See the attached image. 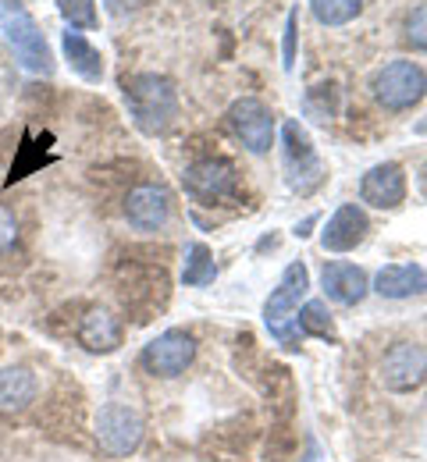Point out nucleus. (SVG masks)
Instances as JSON below:
<instances>
[{
  "label": "nucleus",
  "instance_id": "obj_1",
  "mask_svg": "<svg viewBox=\"0 0 427 462\" xmlns=\"http://www.w3.org/2000/svg\"><path fill=\"white\" fill-rule=\"evenodd\" d=\"M128 117L143 135H164L179 121V89L168 75L139 71L122 82Z\"/></svg>",
  "mask_w": 427,
  "mask_h": 462
},
{
  "label": "nucleus",
  "instance_id": "obj_2",
  "mask_svg": "<svg viewBox=\"0 0 427 462\" xmlns=\"http://www.w3.org/2000/svg\"><path fill=\"white\" fill-rule=\"evenodd\" d=\"M0 25H4V36H7L14 58L25 71H32V75H51L54 71V54L47 47V36L36 25V18L29 14L25 4L0 0Z\"/></svg>",
  "mask_w": 427,
  "mask_h": 462
},
{
  "label": "nucleus",
  "instance_id": "obj_3",
  "mask_svg": "<svg viewBox=\"0 0 427 462\" xmlns=\"http://www.w3.org/2000/svg\"><path fill=\"white\" fill-rule=\"evenodd\" d=\"M306 291H310L306 263H289L278 289L271 291L267 302H264V324L282 346H300L303 342V335L296 328V313H300V302L306 299Z\"/></svg>",
  "mask_w": 427,
  "mask_h": 462
},
{
  "label": "nucleus",
  "instance_id": "obj_4",
  "mask_svg": "<svg viewBox=\"0 0 427 462\" xmlns=\"http://www.w3.org/2000/svg\"><path fill=\"white\" fill-rule=\"evenodd\" d=\"M182 189L200 207H228L243 192V174L225 157H207V161H196L185 168Z\"/></svg>",
  "mask_w": 427,
  "mask_h": 462
},
{
  "label": "nucleus",
  "instance_id": "obj_5",
  "mask_svg": "<svg viewBox=\"0 0 427 462\" xmlns=\"http://www.w3.org/2000/svg\"><path fill=\"white\" fill-rule=\"evenodd\" d=\"M370 93L385 111H410L427 97V71L413 60H388L374 71Z\"/></svg>",
  "mask_w": 427,
  "mask_h": 462
},
{
  "label": "nucleus",
  "instance_id": "obj_6",
  "mask_svg": "<svg viewBox=\"0 0 427 462\" xmlns=\"http://www.w3.org/2000/svg\"><path fill=\"white\" fill-rule=\"evenodd\" d=\"M228 128H232V135L243 143L249 153H267L271 146H274V115H271V107L264 104V100H256V97H239L232 107H228Z\"/></svg>",
  "mask_w": 427,
  "mask_h": 462
},
{
  "label": "nucleus",
  "instance_id": "obj_7",
  "mask_svg": "<svg viewBox=\"0 0 427 462\" xmlns=\"http://www.w3.org/2000/svg\"><path fill=\"white\" fill-rule=\"evenodd\" d=\"M282 143H285V171H289V185L296 192H313L324 181V164L306 135V128L292 117L282 125Z\"/></svg>",
  "mask_w": 427,
  "mask_h": 462
},
{
  "label": "nucleus",
  "instance_id": "obj_8",
  "mask_svg": "<svg viewBox=\"0 0 427 462\" xmlns=\"http://www.w3.org/2000/svg\"><path fill=\"white\" fill-rule=\"evenodd\" d=\"M192 359H196V338L189 331H179V328L157 335L139 356L143 370L153 377H179L192 366Z\"/></svg>",
  "mask_w": 427,
  "mask_h": 462
},
{
  "label": "nucleus",
  "instance_id": "obj_9",
  "mask_svg": "<svg viewBox=\"0 0 427 462\" xmlns=\"http://www.w3.org/2000/svg\"><path fill=\"white\" fill-rule=\"evenodd\" d=\"M97 441L111 456H132L143 441V416L122 402H107L97 416Z\"/></svg>",
  "mask_w": 427,
  "mask_h": 462
},
{
  "label": "nucleus",
  "instance_id": "obj_10",
  "mask_svg": "<svg viewBox=\"0 0 427 462\" xmlns=\"http://www.w3.org/2000/svg\"><path fill=\"white\" fill-rule=\"evenodd\" d=\"M424 377H427V352L421 346L399 342V346H392L385 352V359H381V384L388 392L406 395V392L421 388Z\"/></svg>",
  "mask_w": 427,
  "mask_h": 462
},
{
  "label": "nucleus",
  "instance_id": "obj_11",
  "mask_svg": "<svg viewBox=\"0 0 427 462\" xmlns=\"http://www.w3.org/2000/svg\"><path fill=\"white\" fill-rule=\"evenodd\" d=\"M125 217L135 231H161L172 221V192L164 185H135L125 196Z\"/></svg>",
  "mask_w": 427,
  "mask_h": 462
},
{
  "label": "nucleus",
  "instance_id": "obj_12",
  "mask_svg": "<svg viewBox=\"0 0 427 462\" xmlns=\"http://www.w3.org/2000/svg\"><path fill=\"white\" fill-rule=\"evenodd\" d=\"M406 189H410L406 185V171L395 161L374 164L360 178V199H364L367 207H374V210H395V207H403Z\"/></svg>",
  "mask_w": 427,
  "mask_h": 462
},
{
  "label": "nucleus",
  "instance_id": "obj_13",
  "mask_svg": "<svg viewBox=\"0 0 427 462\" xmlns=\"http://www.w3.org/2000/svg\"><path fill=\"white\" fill-rule=\"evenodd\" d=\"M367 231H370V217L364 214V207L342 203V207L328 217L324 231H320V249H324V253H353L367 238Z\"/></svg>",
  "mask_w": 427,
  "mask_h": 462
},
{
  "label": "nucleus",
  "instance_id": "obj_14",
  "mask_svg": "<svg viewBox=\"0 0 427 462\" xmlns=\"http://www.w3.org/2000/svg\"><path fill=\"white\" fill-rule=\"evenodd\" d=\"M320 285H324V295L339 306H360L370 291V282H367V271L357 267V263H324L320 271Z\"/></svg>",
  "mask_w": 427,
  "mask_h": 462
},
{
  "label": "nucleus",
  "instance_id": "obj_15",
  "mask_svg": "<svg viewBox=\"0 0 427 462\" xmlns=\"http://www.w3.org/2000/svg\"><path fill=\"white\" fill-rule=\"evenodd\" d=\"M122 338H125L122 324H118L107 310H100V306L86 310V317H82V324H79V346L86 348V352L111 356V352L122 348Z\"/></svg>",
  "mask_w": 427,
  "mask_h": 462
},
{
  "label": "nucleus",
  "instance_id": "obj_16",
  "mask_svg": "<svg viewBox=\"0 0 427 462\" xmlns=\"http://www.w3.org/2000/svg\"><path fill=\"white\" fill-rule=\"evenodd\" d=\"M374 291L381 299H413L427 291V271L421 263H388L374 274Z\"/></svg>",
  "mask_w": 427,
  "mask_h": 462
},
{
  "label": "nucleus",
  "instance_id": "obj_17",
  "mask_svg": "<svg viewBox=\"0 0 427 462\" xmlns=\"http://www.w3.org/2000/svg\"><path fill=\"white\" fill-rule=\"evenodd\" d=\"M61 51H64V60H68V68L79 75V79H86V82H104V54L82 36V32H75V29H68L61 36Z\"/></svg>",
  "mask_w": 427,
  "mask_h": 462
},
{
  "label": "nucleus",
  "instance_id": "obj_18",
  "mask_svg": "<svg viewBox=\"0 0 427 462\" xmlns=\"http://www.w3.org/2000/svg\"><path fill=\"white\" fill-rule=\"evenodd\" d=\"M40 392V381L25 366H7L0 370V412H22L29 409Z\"/></svg>",
  "mask_w": 427,
  "mask_h": 462
},
{
  "label": "nucleus",
  "instance_id": "obj_19",
  "mask_svg": "<svg viewBox=\"0 0 427 462\" xmlns=\"http://www.w3.org/2000/svg\"><path fill=\"white\" fill-rule=\"evenodd\" d=\"M218 278V263H214V253L203 245V242H192L185 249V267H182V282L189 289H203Z\"/></svg>",
  "mask_w": 427,
  "mask_h": 462
},
{
  "label": "nucleus",
  "instance_id": "obj_20",
  "mask_svg": "<svg viewBox=\"0 0 427 462\" xmlns=\"http://www.w3.org/2000/svg\"><path fill=\"white\" fill-rule=\"evenodd\" d=\"M296 328L303 338H324V342H335V324H331V313L320 299H310L300 306L296 313Z\"/></svg>",
  "mask_w": 427,
  "mask_h": 462
},
{
  "label": "nucleus",
  "instance_id": "obj_21",
  "mask_svg": "<svg viewBox=\"0 0 427 462\" xmlns=\"http://www.w3.org/2000/svg\"><path fill=\"white\" fill-rule=\"evenodd\" d=\"M310 11L320 25L339 29V25H349L364 11V0H310Z\"/></svg>",
  "mask_w": 427,
  "mask_h": 462
},
{
  "label": "nucleus",
  "instance_id": "obj_22",
  "mask_svg": "<svg viewBox=\"0 0 427 462\" xmlns=\"http://www.w3.org/2000/svg\"><path fill=\"white\" fill-rule=\"evenodd\" d=\"M58 11L68 29H97V0H58Z\"/></svg>",
  "mask_w": 427,
  "mask_h": 462
},
{
  "label": "nucleus",
  "instance_id": "obj_23",
  "mask_svg": "<svg viewBox=\"0 0 427 462\" xmlns=\"http://www.w3.org/2000/svg\"><path fill=\"white\" fill-rule=\"evenodd\" d=\"M406 43L417 47V51H427V0L417 4L406 18Z\"/></svg>",
  "mask_w": 427,
  "mask_h": 462
},
{
  "label": "nucleus",
  "instance_id": "obj_24",
  "mask_svg": "<svg viewBox=\"0 0 427 462\" xmlns=\"http://www.w3.org/2000/svg\"><path fill=\"white\" fill-rule=\"evenodd\" d=\"M14 242H18V221L7 207H0V253L14 249Z\"/></svg>",
  "mask_w": 427,
  "mask_h": 462
},
{
  "label": "nucleus",
  "instance_id": "obj_25",
  "mask_svg": "<svg viewBox=\"0 0 427 462\" xmlns=\"http://www.w3.org/2000/svg\"><path fill=\"white\" fill-rule=\"evenodd\" d=\"M296 64V11L289 14V25H285V71H292Z\"/></svg>",
  "mask_w": 427,
  "mask_h": 462
},
{
  "label": "nucleus",
  "instance_id": "obj_26",
  "mask_svg": "<svg viewBox=\"0 0 427 462\" xmlns=\"http://www.w3.org/2000/svg\"><path fill=\"white\" fill-rule=\"evenodd\" d=\"M139 0H107V11L111 14H125V11H132Z\"/></svg>",
  "mask_w": 427,
  "mask_h": 462
},
{
  "label": "nucleus",
  "instance_id": "obj_27",
  "mask_svg": "<svg viewBox=\"0 0 427 462\" xmlns=\"http://www.w3.org/2000/svg\"><path fill=\"white\" fill-rule=\"evenodd\" d=\"M417 189L427 196V164H421V174H417Z\"/></svg>",
  "mask_w": 427,
  "mask_h": 462
},
{
  "label": "nucleus",
  "instance_id": "obj_28",
  "mask_svg": "<svg viewBox=\"0 0 427 462\" xmlns=\"http://www.w3.org/2000/svg\"><path fill=\"white\" fill-rule=\"evenodd\" d=\"M306 462H320V456H317V448H310V456H306Z\"/></svg>",
  "mask_w": 427,
  "mask_h": 462
},
{
  "label": "nucleus",
  "instance_id": "obj_29",
  "mask_svg": "<svg viewBox=\"0 0 427 462\" xmlns=\"http://www.w3.org/2000/svg\"><path fill=\"white\" fill-rule=\"evenodd\" d=\"M417 132H421V135H427V117L421 121V125H417Z\"/></svg>",
  "mask_w": 427,
  "mask_h": 462
}]
</instances>
